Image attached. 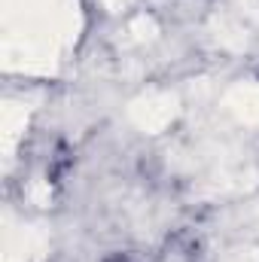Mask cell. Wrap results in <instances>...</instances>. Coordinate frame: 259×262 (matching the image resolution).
<instances>
[{"label":"cell","instance_id":"obj_1","mask_svg":"<svg viewBox=\"0 0 259 262\" xmlns=\"http://www.w3.org/2000/svg\"><path fill=\"white\" fill-rule=\"evenodd\" d=\"M79 0H0V61L6 70L49 76L76 46Z\"/></svg>","mask_w":259,"mask_h":262},{"label":"cell","instance_id":"obj_6","mask_svg":"<svg viewBox=\"0 0 259 262\" xmlns=\"http://www.w3.org/2000/svg\"><path fill=\"white\" fill-rule=\"evenodd\" d=\"M210 31H213V40L223 49H229V52H244L247 49V25H244V15L217 12L210 18Z\"/></svg>","mask_w":259,"mask_h":262},{"label":"cell","instance_id":"obj_3","mask_svg":"<svg viewBox=\"0 0 259 262\" xmlns=\"http://www.w3.org/2000/svg\"><path fill=\"white\" fill-rule=\"evenodd\" d=\"M3 259L0 262H43L49 253V235L40 226H15L12 216H3Z\"/></svg>","mask_w":259,"mask_h":262},{"label":"cell","instance_id":"obj_11","mask_svg":"<svg viewBox=\"0 0 259 262\" xmlns=\"http://www.w3.org/2000/svg\"><path fill=\"white\" fill-rule=\"evenodd\" d=\"M131 3H134V0H104V6H107L110 12H119V9H128Z\"/></svg>","mask_w":259,"mask_h":262},{"label":"cell","instance_id":"obj_9","mask_svg":"<svg viewBox=\"0 0 259 262\" xmlns=\"http://www.w3.org/2000/svg\"><path fill=\"white\" fill-rule=\"evenodd\" d=\"M235 6H238V12H241L244 18L259 21V0H235Z\"/></svg>","mask_w":259,"mask_h":262},{"label":"cell","instance_id":"obj_8","mask_svg":"<svg viewBox=\"0 0 259 262\" xmlns=\"http://www.w3.org/2000/svg\"><path fill=\"white\" fill-rule=\"evenodd\" d=\"M223 262H259V241L253 244H241V247H235V250H229Z\"/></svg>","mask_w":259,"mask_h":262},{"label":"cell","instance_id":"obj_2","mask_svg":"<svg viewBox=\"0 0 259 262\" xmlns=\"http://www.w3.org/2000/svg\"><path fill=\"white\" fill-rule=\"evenodd\" d=\"M180 113V98L174 92L156 89V92H143L128 104V119L131 125L143 134H159L165 131Z\"/></svg>","mask_w":259,"mask_h":262},{"label":"cell","instance_id":"obj_7","mask_svg":"<svg viewBox=\"0 0 259 262\" xmlns=\"http://www.w3.org/2000/svg\"><path fill=\"white\" fill-rule=\"evenodd\" d=\"M128 34L134 43H153L159 37V25H156L153 15H137V18H131Z\"/></svg>","mask_w":259,"mask_h":262},{"label":"cell","instance_id":"obj_10","mask_svg":"<svg viewBox=\"0 0 259 262\" xmlns=\"http://www.w3.org/2000/svg\"><path fill=\"white\" fill-rule=\"evenodd\" d=\"M49 183H43V180H37L34 186H31V198H34V204H49Z\"/></svg>","mask_w":259,"mask_h":262},{"label":"cell","instance_id":"obj_4","mask_svg":"<svg viewBox=\"0 0 259 262\" xmlns=\"http://www.w3.org/2000/svg\"><path fill=\"white\" fill-rule=\"evenodd\" d=\"M223 107L241 125L259 128V82H235L223 95Z\"/></svg>","mask_w":259,"mask_h":262},{"label":"cell","instance_id":"obj_5","mask_svg":"<svg viewBox=\"0 0 259 262\" xmlns=\"http://www.w3.org/2000/svg\"><path fill=\"white\" fill-rule=\"evenodd\" d=\"M28 116H31V107H28V104L6 101V104L0 107V149H3V162H6V168L12 165L15 146H18V140L25 137Z\"/></svg>","mask_w":259,"mask_h":262}]
</instances>
